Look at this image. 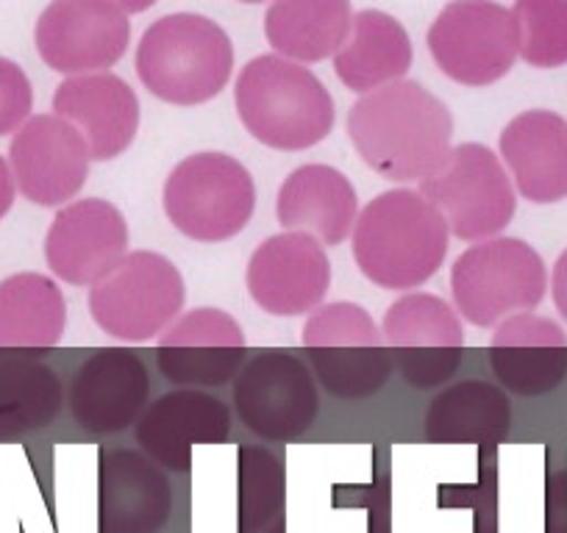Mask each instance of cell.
<instances>
[{
	"instance_id": "obj_4",
	"label": "cell",
	"mask_w": 567,
	"mask_h": 533,
	"mask_svg": "<svg viewBox=\"0 0 567 533\" xmlns=\"http://www.w3.org/2000/svg\"><path fill=\"white\" fill-rule=\"evenodd\" d=\"M234 48L226 31L204 14L159 18L136 48V75L145 90L173 106H198L226 90Z\"/></svg>"
},
{
	"instance_id": "obj_34",
	"label": "cell",
	"mask_w": 567,
	"mask_h": 533,
	"mask_svg": "<svg viewBox=\"0 0 567 533\" xmlns=\"http://www.w3.org/2000/svg\"><path fill=\"white\" fill-rule=\"evenodd\" d=\"M14 195H18V187H14L12 167H9V161L0 156V220L12 211Z\"/></svg>"
},
{
	"instance_id": "obj_26",
	"label": "cell",
	"mask_w": 567,
	"mask_h": 533,
	"mask_svg": "<svg viewBox=\"0 0 567 533\" xmlns=\"http://www.w3.org/2000/svg\"><path fill=\"white\" fill-rule=\"evenodd\" d=\"M409 67L412 40L406 29L379 9H364L353 18L351 36L334 56V70L342 84L362 95L403 81Z\"/></svg>"
},
{
	"instance_id": "obj_22",
	"label": "cell",
	"mask_w": 567,
	"mask_h": 533,
	"mask_svg": "<svg viewBox=\"0 0 567 533\" xmlns=\"http://www.w3.org/2000/svg\"><path fill=\"white\" fill-rule=\"evenodd\" d=\"M489 362L501 384L515 395L537 397L567 375V334L559 323L526 312L495 325Z\"/></svg>"
},
{
	"instance_id": "obj_8",
	"label": "cell",
	"mask_w": 567,
	"mask_h": 533,
	"mask_svg": "<svg viewBox=\"0 0 567 533\" xmlns=\"http://www.w3.org/2000/svg\"><path fill=\"white\" fill-rule=\"evenodd\" d=\"M301 345L320 384L342 400L375 395L392 373L384 334L359 303L334 301L315 309L303 323Z\"/></svg>"
},
{
	"instance_id": "obj_31",
	"label": "cell",
	"mask_w": 567,
	"mask_h": 533,
	"mask_svg": "<svg viewBox=\"0 0 567 533\" xmlns=\"http://www.w3.org/2000/svg\"><path fill=\"white\" fill-rule=\"evenodd\" d=\"M284 472L261 448L239 450V531L256 533L281 511Z\"/></svg>"
},
{
	"instance_id": "obj_29",
	"label": "cell",
	"mask_w": 567,
	"mask_h": 533,
	"mask_svg": "<svg viewBox=\"0 0 567 533\" xmlns=\"http://www.w3.org/2000/svg\"><path fill=\"white\" fill-rule=\"evenodd\" d=\"M62 380L34 358H0V439L48 428L62 409Z\"/></svg>"
},
{
	"instance_id": "obj_16",
	"label": "cell",
	"mask_w": 567,
	"mask_h": 533,
	"mask_svg": "<svg viewBox=\"0 0 567 533\" xmlns=\"http://www.w3.org/2000/svg\"><path fill=\"white\" fill-rule=\"evenodd\" d=\"M128 253L123 211L101 198L73 200L53 217L45 237L51 273L70 286H92Z\"/></svg>"
},
{
	"instance_id": "obj_36",
	"label": "cell",
	"mask_w": 567,
	"mask_h": 533,
	"mask_svg": "<svg viewBox=\"0 0 567 533\" xmlns=\"http://www.w3.org/2000/svg\"><path fill=\"white\" fill-rule=\"evenodd\" d=\"M239 3H261V0H239Z\"/></svg>"
},
{
	"instance_id": "obj_5",
	"label": "cell",
	"mask_w": 567,
	"mask_h": 533,
	"mask_svg": "<svg viewBox=\"0 0 567 533\" xmlns=\"http://www.w3.org/2000/svg\"><path fill=\"white\" fill-rule=\"evenodd\" d=\"M548 290V270L537 250L515 237H493L467 248L451 270L456 314L493 328L515 314L534 312Z\"/></svg>"
},
{
	"instance_id": "obj_3",
	"label": "cell",
	"mask_w": 567,
	"mask_h": 533,
	"mask_svg": "<svg viewBox=\"0 0 567 533\" xmlns=\"http://www.w3.org/2000/svg\"><path fill=\"white\" fill-rule=\"evenodd\" d=\"M248 134L272 150H307L334 128V97L303 64L278 53L250 59L234 86Z\"/></svg>"
},
{
	"instance_id": "obj_27",
	"label": "cell",
	"mask_w": 567,
	"mask_h": 533,
	"mask_svg": "<svg viewBox=\"0 0 567 533\" xmlns=\"http://www.w3.org/2000/svg\"><path fill=\"white\" fill-rule=\"evenodd\" d=\"M351 29V0H272L265 14L267 42L298 64L337 56Z\"/></svg>"
},
{
	"instance_id": "obj_20",
	"label": "cell",
	"mask_w": 567,
	"mask_h": 533,
	"mask_svg": "<svg viewBox=\"0 0 567 533\" xmlns=\"http://www.w3.org/2000/svg\"><path fill=\"white\" fill-rule=\"evenodd\" d=\"M173 511V492L156 461L136 450H106L97 470L101 533H159Z\"/></svg>"
},
{
	"instance_id": "obj_32",
	"label": "cell",
	"mask_w": 567,
	"mask_h": 533,
	"mask_svg": "<svg viewBox=\"0 0 567 533\" xmlns=\"http://www.w3.org/2000/svg\"><path fill=\"white\" fill-rule=\"evenodd\" d=\"M34 106V90L29 75L12 59L0 56V137L23 128Z\"/></svg>"
},
{
	"instance_id": "obj_35",
	"label": "cell",
	"mask_w": 567,
	"mask_h": 533,
	"mask_svg": "<svg viewBox=\"0 0 567 533\" xmlns=\"http://www.w3.org/2000/svg\"><path fill=\"white\" fill-rule=\"evenodd\" d=\"M114 3H117L125 14H140L145 12V9L154 7L156 0H114Z\"/></svg>"
},
{
	"instance_id": "obj_9",
	"label": "cell",
	"mask_w": 567,
	"mask_h": 533,
	"mask_svg": "<svg viewBox=\"0 0 567 533\" xmlns=\"http://www.w3.org/2000/svg\"><path fill=\"white\" fill-rule=\"evenodd\" d=\"M423 195L465 242H484L504 231L517 209L515 187L498 156L478 143L456 145L434 176L420 181Z\"/></svg>"
},
{
	"instance_id": "obj_23",
	"label": "cell",
	"mask_w": 567,
	"mask_h": 533,
	"mask_svg": "<svg viewBox=\"0 0 567 533\" xmlns=\"http://www.w3.org/2000/svg\"><path fill=\"white\" fill-rule=\"evenodd\" d=\"M501 159L517 192L532 203H559L567 198V119L534 108L517 114L501 130Z\"/></svg>"
},
{
	"instance_id": "obj_14",
	"label": "cell",
	"mask_w": 567,
	"mask_h": 533,
	"mask_svg": "<svg viewBox=\"0 0 567 533\" xmlns=\"http://www.w3.org/2000/svg\"><path fill=\"white\" fill-rule=\"evenodd\" d=\"M234 406L261 439H296L318 417V389L312 373L296 356L265 351L239 369Z\"/></svg>"
},
{
	"instance_id": "obj_28",
	"label": "cell",
	"mask_w": 567,
	"mask_h": 533,
	"mask_svg": "<svg viewBox=\"0 0 567 533\" xmlns=\"http://www.w3.org/2000/svg\"><path fill=\"white\" fill-rule=\"evenodd\" d=\"M512 406L484 380H462L440 391L425 411V437L449 445H489L509 433Z\"/></svg>"
},
{
	"instance_id": "obj_21",
	"label": "cell",
	"mask_w": 567,
	"mask_h": 533,
	"mask_svg": "<svg viewBox=\"0 0 567 533\" xmlns=\"http://www.w3.org/2000/svg\"><path fill=\"white\" fill-rule=\"evenodd\" d=\"M231 411L223 400L198 389H176L142 411L136 442L145 456L173 472H187L195 445L226 442Z\"/></svg>"
},
{
	"instance_id": "obj_2",
	"label": "cell",
	"mask_w": 567,
	"mask_h": 533,
	"mask_svg": "<svg viewBox=\"0 0 567 533\" xmlns=\"http://www.w3.org/2000/svg\"><path fill=\"white\" fill-rule=\"evenodd\" d=\"M449 239V222L417 189H390L359 211L353 259L381 290H417L443 266Z\"/></svg>"
},
{
	"instance_id": "obj_19",
	"label": "cell",
	"mask_w": 567,
	"mask_h": 533,
	"mask_svg": "<svg viewBox=\"0 0 567 533\" xmlns=\"http://www.w3.org/2000/svg\"><path fill=\"white\" fill-rule=\"evenodd\" d=\"M53 114L81 130L92 161H112L140 130V101L120 75H70L53 92Z\"/></svg>"
},
{
	"instance_id": "obj_17",
	"label": "cell",
	"mask_w": 567,
	"mask_h": 533,
	"mask_svg": "<svg viewBox=\"0 0 567 533\" xmlns=\"http://www.w3.org/2000/svg\"><path fill=\"white\" fill-rule=\"evenodd\" d=\"M156 362L173 384L223 386L243 367L245 331L223 309H195L159 336Z\"/></svg>"
},
{
	"instance_id": "obj_30",
	"label": "cell",
	"mask_w": 567,
	"mask_h": 533,
	"mask_svg": "<svg viewBox=\"0 0 567 533\" xmlns=\"http://www.w3.org/2000/svg\"><path fill=\"white\" fill-rule=\"evenodd\" d=\"M515 23L520 31L523 62L539 70L567 64V0H517Z\"/></svg>"
},
{
	"instance_id": "obj_12",
	"label": "cell",
	"mask_w": 567,
	"mask_h": 533,
	"mask_svg": "<svg viewBox=\"0 0 567 533\" xmlns=\"http://www.w3.org/2000/svg\"><path fill=\"white\" fill-rule=\"evenodd\" d=\"M128 40V14L114 0H51L34 29L42 62L62 75L109 73Z\"/></svg>"
},
{
	"instance_id": "obj_25",
	"label": "cell",
	"mask_w": 567,
	"mask_h": 533,
	"mask_svg": "<svg viewBox=\"0 0 567 533\" xmlns=\"http://www.w3.org/2000/svg\"><path fill=\"white\" fill-rule=\"evenodd\" d=\"M68 325V301L56 281L42 273L9 275L0 284V353L51 351L62 342Z\"/></svg>"
},
{
	"instance_id": "obj_15",
	"label": "cell",
	"mask_w": 567,
	"mask_h": 533,
	"mask_svg": "<svg viewBox=\"0 0 567 533\" xmlns=\"http://www.w3.org/2000/svg\"><path fill=\"white\" fill-rule=\"evenodd\" d=\"M245 284L256 306L272 317L312 314L329 295V253L309 233L281 231L254 250Z\"/></svg>"
},
{
	"instance_id": "obj_24",
	"label": "cell",
	"mask_w": 567,
	"mask_h": 533,
	"mask_svg": "<svg viewBox=\"0 0 567 533\" xmlns=\"http://www.w3.org/2000/svg\"><path fill=\"white\" fill-rule=\"evenodd\" d=\"M276 217L284 231L309 233L323 248H337L357 226V189L337 167L303 165L278 189Z\"/></svg>"
},
{
	"instance_id": "obj_7",
	"label": "cell",
	"mask_w": 567,
	"mask_h": 533,
	"mask_svg": "<svg viewBox=\"0 0 567 533\" xmlns=\"http://www.w3.org/2000/svg\"><path fill=\"white\" fill-rule=\"evenodd\" d=\"M184 297V279L167 255L134 250L92 284L90 314L114 339L148 342L182 317Z\"/></svg>"
},
{
	"instance_id": "obj_1",
	"label": "cell",
	"mask_w": 567,
	"mask_h": 533,
	"mask_svg": "<svg viewBox=\"0 0 567 533\" xmlns=\"http://www.w3.org/2000/svg\"><path fill=\"white\" fill-rule=\"evenodd\" d=\"M348 137L364 165L386 181H425L454 150V117L417 81H395L353 103Z\"/></svg>"
},
{
	"instance_id": "obj_11",
	"label": "cell",
	"mask_w": 567,
	"mask_h": 533,
	"mask_svg": "<svg viewBox=\"0 0 567 533\" xmlns=\"http://www.w3.org/2000/svg\"><path fill=\"white\" fill-rule=\"evenodd\" d=\"M392 364L417 389H434L460 369L465 358V328L443 297L409 292L398 297L381 323Z\"/></svg>"
},
{
	"instance_id": "obj_6",
	"label": "cell",
	"mask_w": 567,
	"mask_h": 533,
	"mask_svg": "<svg viewBox=\"0 0 567 533\" xmlns=\"http://www.w3.org/2000/svg\"><path fill=\"white\" fill-rule=\"evenodd\" d=\"M167 220L195 242H226L250 222L256 184L248 167L226 154H193L178 161L162 192Z\"/></svg>"
},
{
	"instance_id": "obj_13",
	"label": "cell",
	"mask_w": 567,
	"mask_h": 533,
	"mask_svg": "<svg viewBox=\"0 0 567 533\" xmlns=\"http://www.w3.org/2000/svg\"><path fill=\"white\" fill-rule=\"evenodd\" d=\"M90 145L81 130L56 114H37L9 145L14 187L37 206H68L90 178Z\"/></svg>"
},
{
	"instance_id": "obj_10",
	"label": "cell",
	"mask_w": 567,
	"mask_h": 533,
	"mask_svg": "<svg viewBox=\"0 0 567 533\" xmlns=\"http://www.w3.org/2000/svg\"><path fill=\"white\" fill-rule=\"evenodd\" d=\"M429 51L451 81L489 86L520 56V31L512 9L493 0H451L429 29Z\"/></svg>"
},
{
	"instance_id": "obj_33",
	"label": "cell",
	"mask_w": 567,
	"mask_h": 533,
	"mask_svg": "<svg viewBox=\"0 0 567 533\" xmlns=\"http://www.w3.org/2000/svg\"><path fill=\"white\" fill-rule=\"evenodd\" d=\"M550 295H554L556 312L567 323V250H561L554 264V273H550Z\"/></svg>"
},
{
	"instance_id": "obj_18",
	"label": "cell",
	"mask_w": 567,
	"mask_h": 533,
	"mask_svg": "<svg viewBox=\"0 0 567 533\" xmlns=\"http://www.w3.org/2000/svg\"><path fill=\"white\" fill-rule=\"evenodd\" d=\"M148 369L136 353L106 347L86 358L70 384L73 420L90 433H120L142 417L148 400Z\"/></svg>"
}]
</instances>
